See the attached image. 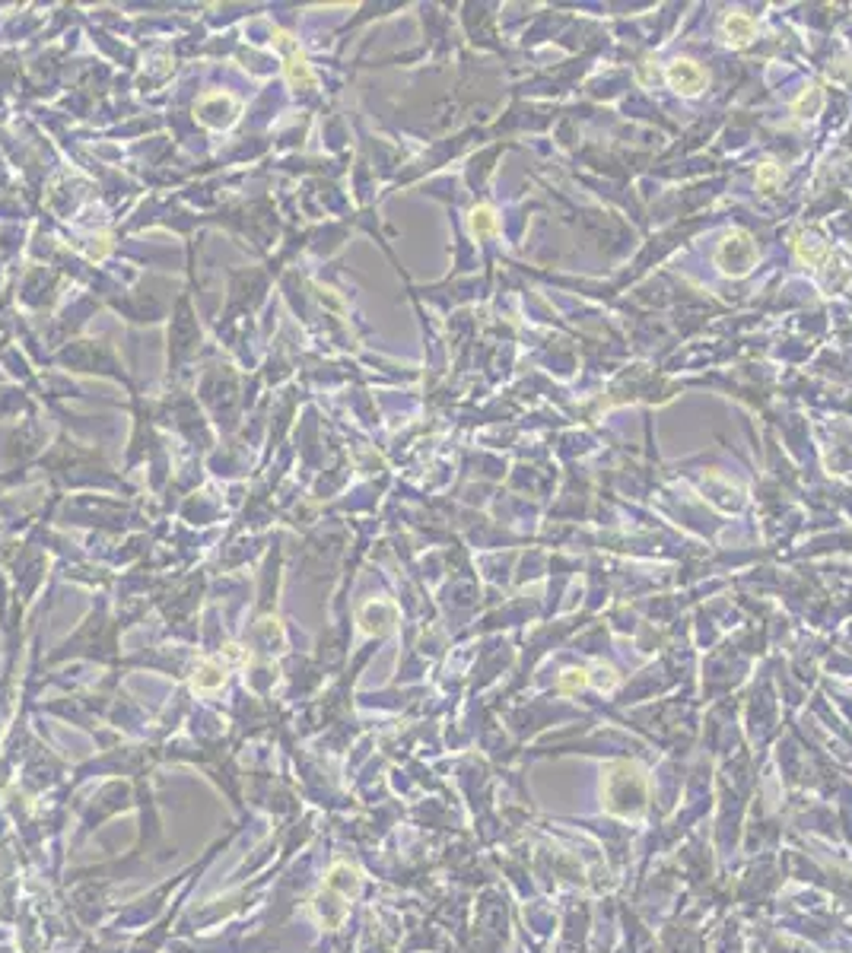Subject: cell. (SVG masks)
I'll list each match as a JSON object with an SVG mask.
<instances>
[{
    "mask_svg": "<svg viewBox=\"0 0 852 953\" xmlns=\"http://www.w3.org/2000/svg\"><path fill=\"white\" fill-rule=\"evenodd\" d=\"M753 264H757V248H753L751 232L731 229L722 242H719V248H715V267L725 277H747Z\"/></svg>",
    "mask_w": 852,
    "mask_h": 953,
    "instance_id": "6da1fadb",
    "label": "cell"
},
{
    "mask_svg": "<svg viewBox=\"0 0 852 953\" xmlns=\"http://www.w3.org/2000/svg\"><path fill=\"white\" fill-rule=\"evenodd\" d=\"M665 80H668L671 90L681 92V96H697V92L709 83L706 70H703L697 61H690V58H681V61L668 64V70H665Z\"/></svg>",
    "mask_w": 852,
    "mask_h": 953,
    "instance_id": "7a4b0ae2",
    "label": "cell"
},
{
    "mask_svg": "<svg viewBox=\"0 0 852 953\" xmlns=\"http://www.w3.org/2000/svg\"><path fill=\"white\" fill-rule=\"evenodd\" d=\"M722 35L731 48H745L757 38V23L747 13H729L722 20Z\"/></svg>",
    "mask_w": 852,
    "mask_h": 953,
    "instance_id": "3957f363",
    "label": "cell"
},
{
    "mask_svg": "<svg viewBox=\"0 0 852 953\" xmlns=\"http://www.w3.org/2000/svg\"><path fill=\"white\" fill-rule=\"evenodd\" d=\"M795 257H799L801 264L808 267H817L827 261V245L817 242V239H808V235H801L799 242H795Z\"/></svg>",
    "mask_w": 852,
    "mask_h": 953,
    "instance_id": "277c9868",
    "label": "cell"
},
{
    "mask_svg": "<svg viewBox=\"0 0 852 953\" xmlns=\"http://www.w3.org/2000/svg\"><path fill=\"white\" fill-rule=\"evenodd\" d=\"M471 232L477 235V239L496 232V217H493V210H490V207H477V210L471 213Z\"/></svg>",
    "mask_w": 852,
    "mask_h": 953,
    "instance_id": "5b68a950",
    "label": "cell"
},
{
    "mask_svg": "<svg viewBox=\"0 0 852 953\" xmlns=\"http://www.w3.org/2000/svg\"><path fill=\"white\" fill-rule=\"evenodd\" d=\"M779 182H783V169H779L777 162H763V166H757V188L761 191H773Z\"/></svg>",
    "mask_w": 852,
    "mask_h": 953,
    "instance_id": "8992f818",
    "label": "cell"
},
{
    "mask_svg": "<svg viewBox=\"0 0 852 953\" xmlns=\"http://www.w3.org/2000/svg\"><path fill=\"white\" fill-rule=\"evenodd\" d=\"M588 683V673L586 671H566L564 677H560V689H582Z\"/></svg>",
    "mask_w": 852,
    "mask_h": 953,
    "instance_id": "52a82bcc",
    "label": "cell"
}]
</instances>
